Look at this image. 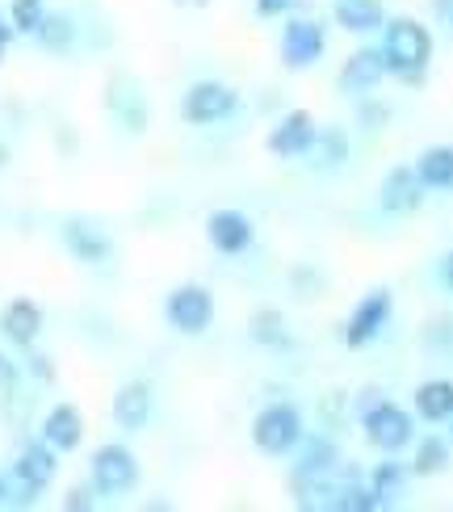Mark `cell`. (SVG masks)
Segmentation results:
<instances>
[{"instance_id":"4fadbf2b","label":"cell","mask_w":453,"mask_h":512,"mask_svg":"<svg viewBox=\"0 0 453 512\" xmlns=\"http://www.w3.org/2000/svg\"><path fill=\"white\" fill-rule=\"evenodd\" d=\"M315 118L307 114V110H290L282 122L269 131V139H265V147L277 156V160H294V156H307L311 152V143H315Z\"/></svg>"},{"instance_id":"e575fe53","label":"cell","mask_w":453,"mask_h":512,"mask_svg":"<svg viewBox=\"0 0 453 512\" xmlns=\"http://www.w3.org/2000/svg\"><path fill=\"white\" fill-rule=\"evenodd\" d=\"M172 5H181V9H206L210 0H172Z\"/></svg>"},{"instance_id":"6da1fadb","label":"cell","mask_w":453,"mask_h":512,"mask_svg":"<svg viewBox=\"0 0 453 512\" xmlns=\"http://www.w3.org/2000/svg\"><path fill=\"white\" fill-rule=\"evenodd\" d=\"M382 59L386 76H399L403 84H420L433 59V34L416 17H391L382 26Z\"/></svg>"},{"instance_id":"5bb4252c","label":"cell","mask_w":453,"mask_h":512,"mask_svg":"<svg viewBox=\"0 0 453 512\" xmlns=\"http://www.w3.org/2000/svg\"><path fill=\"white\" fill-rule=\"evenodd\" d=\"M340 89L349 93V97H370L378 84L386 80V59H382V47H361L353 51L349 59H344V68H340Z\"/></svg>"},{"instance_id":"8d00e7d4","label":"cell","mask_w":453,"mask_h":512,"mask_svg":"<svg viewBox=\"0 0 453 512\" xmlns=\"http://www.w3.org/2000/svg\"><path fill=\"white\" fill-rule=\"evenodd\" d=\"M5 164H9V147H5V143H0V168H5Z\"/></svg>"},{"instance_id":"7a4b0ae2","label":"cell","mask_w":453,"mask_h":512,"mask_svg":"<svg viewBox=\"0 0 453 512\" xmlns=\"http://www.w3.org/2000/svg\"><path fill=\"white\" fill-rule=\"evenodd\" d=\"M55 475H59V454L51 450L47 441H26L21 445V454L13 458V479H9V508L13 504H34L47 487L55 483Z\"/></svg>"},{"instance_id":"5b68a950","label":"cell","mask_w":453,"mask_h":512,"mask_svg":"<svg viewBox=\"0 0 453 512\" xmlns=\"http://www.w3.org/2000/svg\"><path fill=\"white\" fill-rule=\"evenodd\" d=\"M164 319L181 336H202L214 324V294L198 282H181L172 286L164 298Z\"/></svg>"},{"instance_id":"52a82bcc","label":"cell","mask_w":453,"mask_h":512,"mask_svg":"<svg viewBox=\"0 0 453 512\" xmlns=\"http://www.w3.org/2000/svg\"><path fill=\"white\" fill-rule=\"evenodd\" d=\"M235 105H240V93L231 89L223 80H198L189 84L185 97H181V122L189 126H214L235 114Z\"/></svg>"},{"instance_id":"7c38bea8","label":"cell","mask_w":453,"mask_h":512,"mask_svg":"<svg viewBox=\"0 0 453 512\" xmlns=\"http://www.w3.org/2000/svg\"><path fill=\"white\" fill-rule=\"evenodd\" d=\"M151 412H156V395H151V387L143 378L122 382L114 403H110V416H114V424L122 433H143L151 424Z\"/></svg>"},{"instance_id":"d6986e66","label":"cell","mask_w":453,"mask_h":512,"mask_svg":"<svg viewBox=\"0 0 453 512\" xmlns=\"http://www.w3.org/2000/svg\"><path fill=\"white\" fill-rule=\"evenodd\" d=\"M416 416L428 424H445L453 420V382L449 378H433L416 387Z\"/></svg>"},{"instance_id":"8992f818","label":"cell","mask_w":453,"mask_h":512,"mask_svg":"<svg viewBox=\"0 0 453 512\" xmlns=\"http://www.w3.org/2000/svg\"><path fill=\"white\" fill-rule=\"evenodd\" d=\"M361 429H365V441H370L374 450H382V454H399V450H407V445H412V437H416V420H412V412H403L399 403L382 399L378 408H370V412L361 416Z\"/></svg>"},{"instance_id":"9c48e42d","label":"cell","mask_w":453,"mask_h":512,"mask_svg":"<svg viewBox=\"0 0 453 512\" xmlns=\"http://www.w3.org/2000/svg\"><path fill=\"white\" fill-rule=\"evenodd\" d=\"M323 47H328V34H323L319 21L311 17H290L282 26V63L290 72H307L315 68V59L323 55Z\"/></svg>"},{"instance_id":"e0dca14e","label":"cell","mask_w":453,"mask_h":512,"mask_svg":"<svg viewBox=\"0 0 453 512\" xmlns=\"http://www.w3.org/2000/svg\"><path fill=\"white\" fill-rule=\"evenodd\" d=\"M0 332H5L9 345L30 349L42 336V307L34 303V298H13V303L0 311Z\"/></svg>"},{"instance_id":"8fae6325","label":"cell","mask_w":453,"mask_h":512,"mask_svg":"<svg viewBox=\"0 0 453 512\" xmlns=\"http://www.w3.org/2000/svg\"><path fill=\"white\" fill-rule=\"evenodd\" d=\"M252 219L244 215V210H210L206 215V240L214 252L223 256H240L252 248Z\"/></svg>"},{"instance_id":"ffe728a7","label":"cell","mask_w":453,"mask_h":512,"mask_svg":"<svg viewBox=\"0 0 453 512\" xmlns=\"http://www.w3.org/2000/svg\"><path fill=\"white\" fill-rule=\"evenodd\" d=\"M407 475H412V466L395 462V454H386V462H378V466H374V475H370V492H374L378 508L399 504V500H403V492H407Z\"/></svg>"},{"instance_id":"f546056e","label":"cell","mask_w":453,"mask_h":512,"mask_svg":"<svg viewBox=\"0 0 453 512\" xmlns=\"http://www.w3.org/2000/svg\"><path fill=\"white\" fill-rule=\"evenodd\" d=\"M437 282H441V286L453 294V248H449V252L441 256V261H437Z\"/></svg>"},{"instance_id":"4dcf8cb0","label":"cell","mask_w":453,"mask_h":512,"mask_svg":"<svg viewBox=\"0 0 453 512\" xmlns=\"http://www.w3.org/2000/svg\"><path fill=\"white\" fill-rule=\"evenodd\" d=\"M378 403H382V391H378V387H365V391L357 395V412L365 416L370 408H378Z\"/></svg>"},{"instance_id":"7402d4cb","label":"cell","mask_w":453,"mask_h":512,"mask_svg":"<svg viewBox=\"0 0 453 512\" xmlns=\"http://www.w3.org/2000/svg\"><path fill=\"white\" fill-rule=\"evenodd\" d=\"M416 173L424 181V189H437V194H445V189H453V147H428V152L416 160Z\"/></svg>"},{"instance_id":"9a60e30c","label":"cell","mask_w":453,"mask_h":512,"mask_svg":"<svg viewBox=\"0 0 453 512\" xmlns=\"http://www.w3.org/2000/svg\"><path fill=\"white\" fill-rule=\"evenodd\" d=\"M59 236H63V244H68V252L84 265H105L114 256V240L89 219H63Z\"/></svg>"},{"instance_id":"d4e9b609","label":"cell","mask_w":453,"mask_h":512,"mask_svg":"<svg viewBox=\"0 0 453 512\" xmlns=\"http://www.w3.org/2000/svg\"><path fill=\"white\" fill-rule=\"evenodd\" d=\"M34 38H38V47L42 51H55V55H63L76 42V21L68 17V13H47L42 17V26L34 30Z\"/></svg>"},{"instance_id":"d6a6232c","label":"cell","mask_w":453,"mask_h":512,"mask_svg":"<svg viewBox=\"0 0 453 512\" xmlns=\"http://www.w3.org/2000/svg\"><path fill=\"white\" fill-rule=\"evenodd\" d=\"M9 42H13V21L5 17V9H0V59H5V51H9Z\"/></svg>"},{"instance_id":"83f0119b","label":"cell","mask_w":453,"mask_h":512,"mask_svg":"<svg viewBox=\"0 0 453 512\" xmlns=\"http://www.w3.org/2000/svg\"><path fill=\"white\" fill-rule=\"evenodd\" d=\"M63 508H68V512H89V508H97V487L89 483V487H72V492L68 496H63Z\"/></svg>"},{"instance_id":"ac0fdd59","label":"cell","mask_w":453,"mask_h":512,"mask_svg":"<svg viewBox=\"0 0 453 512\" xmlns=\"http://www.w3.org/2000/svg\"><path fill=\"white\" fill-rule=\"evenodd\" d=\"M332 17H336V26L349 30V34H374L386 26L382 0H336Z\"/></svg>"},{"instance_id":"cb8c5ba5","label":"cell","mask_w":453,"mask_h":512,"mask_svg":"<svg viewBox=\"0 0 453 512\" xmlns=\"http://www.w3.org/2000/svg\"><path fill=\"white\" fill-rule=\"evenodd\" d=\"M332 466H340L336 441H328V437H302V454L294 462V475H323V471H332Z\"/></svg>"},{"instance_id":"1f68e13d","label":"cell","mask_w":453,"mask_h":512,"mask_svg":"<svg viewBox=\"0 0 453 512\" xmlns=\"http://www.w3.org/2000/svg\"><path fill=\"white\" fill-rule=\"evenodd\" d=\"M13 382H17V366H13V361H9L5 353H0V391L13 387Z\"/></svg>"},{"instance_id":"4316f807","label":"cell","mask_w":453,"mask_h":512,"mask_svg":"<svg viewBox=\"0 0 453 512\" xmlns=\"http://www.w3.org/2000/svg\"><path fill=\"white\" fill-rule=\"evenodd\" d=\"M42 17H47V5L42 0H13L9 5V21H13V34H30L42 26Z\"/></svg>"},{"instance_id":"ba28073f","label":"cell","mask_w":453,"mask_h":512,"mask_svg":"<svg viewBox=\"0 0 453 512\" xmlns=\"http://www.w3.org/2000/svg\"><path fill=\"white\" fill-rule=\"evenodd\" d=\"M391 315H395V294L378 286L361 298V303L353 307L349 315V324H344V345L349 349H365V345H374V340L382 336V328L391 324Z\"/></svg>"},{"instance_id":"2e32d148","label":"cell","mask_w":453,"mask_h":512,"mask_svg":"<svg viewBox=\"0 0 453 512\" xmlns=\"http://www.w3.org/2000/svg\"><path fill=\"white\" fill-rule=\"evenodd\" d=\"M38 437L47 441L55 454H72L76 445L84 441V416H80V408H76V403H55V408L42 416V433Z\"/></svg>"},{"instance_id":"484cf974","label":"cell","mask_w":453,"mask_h":512,"mask_svg":"<svg viewBox=\"0 0 453 512\" xmlns=\"http://www.w3.org/2000/svg\"><path fill=\"white\" fill-rule=\"evenodd\" d=\"M449 466V441L445 437H437V433H428L420 445H416V458H412V475H420V479H433V475H441Z\"/></svg>"},{"instance_id":"836d02e7","label":"cell","mask_w":453,"mask_h":512,"mask_svg":"<svg viewBox=\"0 0 453 512\" xmlns=\"http://www.w3.org/2000/svg\"><path fill=\"white\" fill-rule=\"evenodd\" d=\"M30 370H34L38 378H51V366H47V357H38V353L30 357Z\"/></svg>"},{"instance_id":"44dd1931","label":"cell","mask_w":453,"mask_h":512,"mask_svg":"<svg viewBox=\"0 0 453 512\" xmlns=\"http://www.w3.org/2000/svg\"><path fill=\"white\" fill-rule=\"evenodd\" d=\"M248 332H252L256 345H265V349H290V345H294V336H290V328H286V315L277 311V307L252 311Z\"/></svg>"},{"instance_id":"d590c367","label":"cell","mask_w":453,"mask_h":512,"mask_svg":"<svg viewBox=\"0 0 453 512\" xmlns=\"http://www.w3.org/2000/svg\"><path fill=\"white\" fill-rule=\"evenodd\" d=\"M0 508H9V479L0 475Z\"/></svg>"},{"instance_id":"f1b7e54d","label":"cell","mask_w":453,"mask_h":512,"mask_svg":"<svg viewBox=\"0 0 453 512\" xmlns=\"http://www.w3.org/2000/svg\"><path fill=\"white\" fill-rule=\"evenodd\" d=\"M294 0H256V13L261 17H286Z\"/></svg>"},{"instance_id":"30bf717a","label":"cell","mask_w":453,"mask_h":512,"mask_svg":"<svg viewBox=\"0 0 453 512\" xmlns=\"http://www.w3.org/2000/svg\"><path fill=\"white\" fill-rule=\"evenodd\" d=\"M424 194L428 189L416 173V164H395L378 185V206L386 210V215H416V210L424 206Z\"/></svg>"},{"instance_id":"603a6c76","label":"cell","mask_w":453,"mask_h":512,"mask_svg":"<svg viewBox=\"0 0 453 512\" xmlns=\"http://www.w3.org/2000/svg\"><path fill=\"white\" fill-rule=\"evenodd\" d=\"M307 156H315L319 168L336 173V168L349 160V131H344V126H323V131H315V143Z\"/></svg>"},{"instance_id":"277c9868","label":"cell","mask_w":453,"mask_h":512,"mask_svg":"<svg viewBox=\"0 0 453 512\" xmlns=\"http://www.w3.org/2000/svg\"><path fill=\"white\" fill-rule=\"evenodd\" d=\"M89 475H93L97 496H126V492H135V483H139V458H135V450H126L122 441L97 445Z\"/></svg>"},{"instance_id":"3957f363","label":"cell","mask_w":453,"mask_h":512,"mask_svg":"<svg viewBox=\"0 0 453 512\" xmlns=\"http://www.w3.org/2000/svg\"><path fill=\"white\" fill-rule=\"evenodd\" d=\"M302 412L294 408V403H269V408H261L256 412V420H252V445L261 454H273V458H286V454H294L298 445H302Z\"/></svg>"}]
</instances>
